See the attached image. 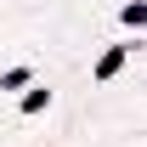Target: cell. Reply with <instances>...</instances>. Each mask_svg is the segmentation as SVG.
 <instances>
[{
	"mask_svg": "<svg viewBox=\"0 0 147 147\" xmlns=\"http://www.w3.org/2000/svg\"><path fill=\"white\" fill-rule=\"evenodd\" d=\"M125 51H130V45H113V51L96 62V79H113V74H119V62H125Z\"/></svg>",
	"mask_w": 147,
	"mask_h": 147,
	"instance_id": "6da1fadb",
	"label": "cell"
},
{
	"mask_svg": "<svg viewBox=\"0 0 147 147\" xmlns=\"http://www.w3.org/2000/svg\"><path fill=\"white\" fill-rule=\"evenodd\" d=\"M45 102H51V91H28V96H23V113H40Z\"/></svg>",
	"mask_w": 147,
	"mask_h": 147,
	"instance_id": "7a4b0ae2",
	"label": "cell"
},
{
	"mask_svg": "<svg viewBox=\"0 0 147 147\" xmlns=\"http://www.w3.org/2000/svg\"><path fill=\"white\" fill-rule=\"evenodd\" d=\"M17 85H28V68H11L6 79H0V91H17Z\"/></svg>",
	"mask_w": 147,
	"mask_h": 147,
	"instance_id": "3957f363",
	"label": "cell"
},
{
	"mask_svg": "<svg viewBox=\"0 0 147 147\" xmlns=\"http://www.w3.org/2000/svg\"><path fill=\"white\" fill-rule=\"evenodd\" d=\"M125 23L136 28V23H147V6H125Z\"/></svg>",
	"mask_w": 147,
	"mask_h": 147,
	"instance_id": "277c9868",
	"label": "cell"
}]
</instances>
